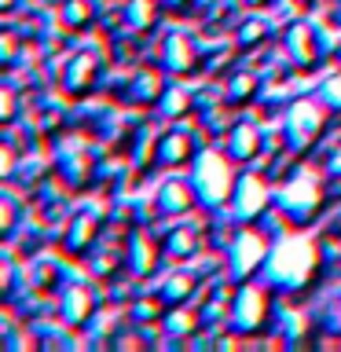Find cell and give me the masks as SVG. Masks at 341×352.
Instances as JSON below:
<instances>
[]
</instances>
